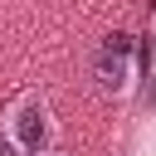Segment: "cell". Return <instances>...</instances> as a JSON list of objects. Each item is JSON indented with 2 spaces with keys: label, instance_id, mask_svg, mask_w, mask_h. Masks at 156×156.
<instances>
[{
  "label": "cell",
  "instance_id": "cell-1",
  "mask_svg": "<svg viewBox=\"0 0 156 156\" xmlns=\"http://www.w3.org/2000/svg\"><path fill=\"white\" fill-rule=\"evenodd\" d=\"M127 54H132V39L127 34H107L102 49H98V83L102 88H122L127 78Z\"/></svg>",
  "mask_w": 156,
  "mask_h": 156
},
{
  "label": "cell",
  "instance_id": "cell-2",
  "mask_svg": "<svg viewBox=\"0 0 156 156\" xmlns=\"http://www.w3.org/2000/svg\"><path fill=\"white\" fill-rule=\"evenodd\" d=\"M15 136H20V146L34 151V156L49 146V122H44V107H39V102H20V112H15Z\"/></svg>",
  "mask_w": 156,
  "mask_h": 156
},
{
  "label": "cell",
  "instance_id": "cell-3",
  "mask_svg": "<svg viewBox=\"0 0 156 156\" xmlns=\"http://www.w3.org/2000/svg\"><path fill=\"white\" fill-rule=\"evenodd\" d=\"M0 156H15V146H10V141H5V136H0Z\"/></svg>",
  "mask_w": 156,
  "mask_h": 156
}]
</instances>
